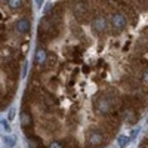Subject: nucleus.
I'll use <instances>...</instances> for the list:
<instances>
[{
  "instance_id": "4468645a",
  "label": "nucleus",
  "mask_w": 148,
  "mask_h": 148,
  "mask_svg": "<svg viewBox=\"0 0 148 148\" xmlns=\"http://www.w3.org/2000/svg\"><path fill=\"white\" fill-rule=\"evenodd\" d=\"M15 138H12V136H3V142L8 145V147H14L15 145Z\"/></svg>"
},
{
  "instance_id": "f3484780",
  "label": "nucleus",
  "mask_w": 148,
  "mask_h": 148,
  "mask_svg": "<svg viewBox=\"0 0 148 148\" xmlns=\"http://www.w3.org/2000/svg\"><path fill=\"white\" fill-rule=\"evenodd\" d=\"M147 144H148V141H147V139H144V141H142V144H141V148H147Z\"/></svg>"
},
{
  "instance_id": "f03ea898",
  "label": "nucleus",
  "mask_w": 148,
  "mask_h": 148,
  "mask_svg": "<svg viewBox=\"0 0 148 148\" xmlns=\"http://www.w3.org/2000/svg\"><path fill=\"white\" fill-rule=\"evenodd\" d=\"M74 15L79 21H88L89 19V6L86 2H76L74 5Z\"/></svg>"
},
{
  "instance_id": "a211bd4d",
  "label": "nucleus",
  "mask_w": 148,
  "mask_h": 148,
  "mask_svg": "<svg viewBox=\"0 0 148 148\" xmlns=\"http://www.w3.org/2000/svg\"><path fill=\"white\" fill-rule=\"evenodd\" d=\"M130 133H132L130 136H132V138H135V136H136V133H138V129H135V130H132Z\"/></svg>"
},
{
  "instance_id": "1a4fd4ad",
  "label": "nucleus",
  "mask_w": 148,
  "mask_h": 148,
  "mask_svg": "<svg viewBox=\"0 0 148 148\" xmlns=\"http://www.w3.org/2000/svg\"><path fill=\"white\" fill-rule=\"evenodd\" d=\"M16 30H18L19 33H27V31L30 30V21L25 19V18L19 19V21L16 22Z\"/></svg>"
},
{
  "instance_id": "f257e3e1",
  "label": "nucleus",
  "mask_w": 148,
  "mask_h": 148,
  "mask_svg": "<svg viewBox=\"0 0 148 148\" xmlns=\"http://www.w3.org/2000/svg\"><path fill=\"white\" fill-rule=\"evenodd\" d=\"M2 68L3 71L8 74L10 79H18V74H19V65L15 59H8L5 62H2Z\"/></svg>"
},
{
  "instance_id": "9b49d317",
  "label": "nucleus",
  "mask_w": 148,
  "mask_h": 148,
  "mask_svg": "<svg viewBox=\"0 0 148 148\" xmlns=\"http://www.w3.org/2000/svg\"><path fill=\"white\" fill-rule=\"evenodd\" d=\"M6 3H8V6L10 9H18V8L22 6L24 2H21V0H9V2H6Z\"/></svg>"
},
{
  "instance_id": "20e7f679",
  "label": "nucleus",
  "mask_w": 148,
  "mask_h": 148,
  "mask_svg": "<svg viewBox=\"0 0 148 148\" xmlns=\"http://www.w3.org/2000/svg\"><path fill=\"white\" fill-rule=\"evenodd\" d=\"M104 141V136H102V133L99 130H96V129H90L89 133H88V142L89 145L92 147H98V145H101Z\"/></svg>"
},
{
  "instance_id": "9d476101",
  "label": "nucleus",
  "mask_w": 148,
  "mask_h": 148,
  "mask_svg": "<svg viewBox=\"0 0 148 148\" xmlns=\"http://www.w3.org/2000/svg\"><path fill=\"white\" fill-rule=\"evenodd\" d=\"M46 52L43 51V49L42 47H39V49H37V52H36V64L37 65H39V64H45V61H46Z\"/></svg>"
},
{
  "instance_id": "6ab92c4d",
  "label": "nucleus",
  "mask_w": 148,
  "mask_h": 148,
  "mask_svg": "<svg viewBox=\"0 0 148 148\" xmlns=\"http://www.w3.org/2000/svg\"><path fill=\"white\" fill-rule=\"evenodd\" d=\"M14 114H15L14 111H10V113H9V119H14Z\"/></svg>"
},
{
  "instance_id": "423d86ee",
  "label": "nucleus",
  "mask_w": 148,
  "mask_h": 148,
  "mask_svg": "<svg viewBox=\"0 0 148 148\" xmlns=\"http://www.w3.org/2000/svg\"><path fill=\"white\" fill-rule=\"evenodd\" d=\"M105 28H107V19L102 15L96 16L93 19V30L96 33H102V31H105Z\"/></svg>"
},
{
  "instance_id": "ddd939ff",
  "label": "nucleus",
  "mask_w": 148,
  "mask_h": 148,
  "mask_svg": "<svg viewBox=\"0 0 148 148\" xmlns=\"http://www.w3.org/2000/svg\"><path fill=\"white\" fill-rule=\"evenodd\" d=\"M117 141H119V145H120L121 148H125V147L129 144V138H127V136H125V135L119 136V139H117Z\"/></svg>"
},
{
  "instance_id": "39448f33",
  "label": "nucleus",
  "mask_w": 148,
  "mask_h": 148,
  "mask_svg": "<svg viewBox=\"0 0 148 148\" xmlns=\"http://www.w3.org/2000/svg\"><path fill=\"white\" fill-rule=\"evenodd\" d=\"M111 24H113V27L117 28V30H123L126 27V19H125V15L123 14H114L111 16Z\"/></svg>"
},
{
  "instance_id": "dca6fc26",
  "label": "nucleus",
  "mask_w": 148,
  "mask_h": 148,
  "mask_svg": "<svg viewBox=\"0 0 148 148\" xmlns=\"http://www.w3.org/2000/svg\"><path fill=\"white\" fill-rule=\"evenodd\" d=\"M0 129H2V130H5V132H9V130H10L6 121H0Z\"/></svg>"
},
{
  "instance_id": "2eb2a0df",
  "label": "nucleus",
  "mask_w": 148,
  "mask_h": 148,
  "mask_svg": "<svg viewBox=\"0 0 148 148\" xmlns=\"http://www.w3.org/2000/svg\"><path fill=\"white\" fill-rule=\"evenodd\" d=\"M49 148H64V144H62V142L55 141V142H52L51 145H49Z\"/></svg>"
},
{
  "instance_id": "6e6552de",
  "label": "nucleus",
  "mask_w": 148,
  "mask_h": 148,
  "mask_svg": "<svg viewBox=\"0 0 148 148\" xmlns=\"http://www.w3.org/2000/svg\"><path fill=\"white\" fill-rule=\"evenodd\" d=\"M123 117H125V120L127 123H136V120H138V114L133 111V108H127L125 113H123Z\"/></svg>"
},
{
  "instance_id": "7ed1b4c3",
  "label": "nucleus",
  "mask_w": 148,
  "mask_h": 148,
  "mask_svg": "<svg viewBox=\"0 0 148 148\" xmlns=\"http://www.w3.org/2000/svg\"><path fill=\"white\" fill-rule=\"evenodd\" d=\"M95 107L102 114H108L110 111L113 110V107H111V101L108 99V98H104V96H96L95 98Z\"/></svg>"
},
{
  "instance_id": "f8f14e48",
  "label": "nucleus",
  "mask_w": 148,
  "mask_h": 148,
  "mask_svg": "<svg viewBox=\"0 0 148 148\" xmlns=\"http://www.w3.org/2000/svg\"><path fill=\"white\" fill-rule=\"evenodd\" d=\"M45 62L47 64V67H55V65H56V56H55V55L46 56V61H45Z\"/></svg>"
},
{
  "instance_id": "0eeeda50",
  "label": "nucleus",
  "mask_w": 148,
  "mask_h": 148,
  "mask_svg": "<svg viewBox=\"0 0 148 148\" xmlns=\"http://www.w3.org/2000/svg\"><path fill=\"white\" fill-rule=\"evenodd\" d=\"M21 126L24 127V130H28L31 126H33V119H31V114L28 111L24 110L21 113Z\"/></svg>"
}]
</instances>
